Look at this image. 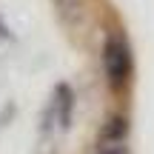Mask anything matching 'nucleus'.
<instances>
[{
    "label": "nucleus",
    "instance_id": "nucleus-1",
    "mask_svg": "<svg viewBox=\"0 0 154 154\" xmlns=\"http://www.w3.org/2000/svg\"><path fill=\"white\" fill-rule=\"evenodd\" d=\"M100 63H103V74L114 91H123L131 80V46L126 43L120 32H111L103 40V51H100Z\"/></svg>",
    "mask_w": 154,
    "mask_h": 154
},
{
    "label": "nucleus",
    "instance_id": "nucleus-2",
    "mask_svg": "<svg viewBox=\"0 0 154 154\" xmlns=\"http://www.w3.org/2000/svg\"><path fill=\"white\" fill-rule=\"evenodd\" d=\"M72 111H74V91L66 86V83H60L57 91H54V114H57L60 128L72 126Z\"/></svg>",
    "mask_w": 154,
    "mask_h": 154
},
{
    "label": "nucleus",
    "instance_id": "nucleus-3",
    "mask_svg": "<svg viewBox=\"0 0 154 154\" xmlns=\"http://www.w3.org/2000/svg\"><path fill=\"white\" fill-rule=\"evenodd\" d=\"M126 134H128V117L114 114V117L106 120L103 128H100V146H117V143L126 140Z\"/></svg>",
    "mask_w": 154,
    "mask_h": 154
},
{
    "label": "nucleus",
    "instance_id": "nucleus-4",
    "mask_svg": "<svg viewBox=\"0 0 154 154\" xmlns=\"http://www.w3.org/2000/svg\"><path fill=\"white\" fill-rule=\"evenodd\" d=\"M97 154H126V146H123V143H117V146H100Z\"/></svg>",
    "mask_w": 154,
    "mask_h": 154
},
{
    "label": "nucleus",
    "instance_id": "nucleus-5",
    "mask_svg": "<svg viewBox=\"0 0 154 154\" xmlns=\"http://www.w3.org/2000/svg\"><path fill=\"white\" fill-rule=\"evenodd\" d=\"M0 37H9V29L3 26V20H0Z\"/></svg>",
    "mask_w": 154,
    "mask_h": 154
}]
</instances>
